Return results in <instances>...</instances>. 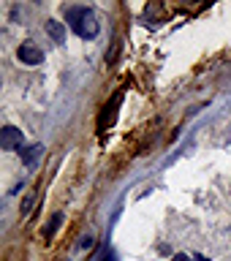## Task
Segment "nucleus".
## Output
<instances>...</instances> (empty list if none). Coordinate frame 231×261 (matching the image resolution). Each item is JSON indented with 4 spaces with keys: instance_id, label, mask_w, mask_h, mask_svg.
<instances>
[{
    "instance_id": "nucleus-8",
    "label": "nucleus",
    "mask_w": 231,
    "mask_h": 261,
    "mask_svg": "<svg viewBox=\"0 0 231 261\" xmlns=\"http://www.w3.org/2000/svg\"><path fill=\"white\" fill-rule=\"evenodd\" d=\"M193 261H210V258H207V256H196Z\"/></svg>"
},
{
    "instance_id": "nucleus-3",
    "label": "nucleus",
    "mask_w": 231,
    "mask_h": 261,
    "mask_svg": "<svg viewBox=\"0 0 231 261\" xmlns=\"http://www.w3.org/2000/svg\"><path fill=\"white\" fill-rule=\"evenodd\" d=\"M19 60L28 63V65H38L41 60H44V52H41L36 44H30V41H28V44L19 46Z\"/></svg>"
},
{
    "instance_id": "nucleus-5",
    "label": "nucleus",
    "mask_w": 231,
    "mask_h": 261,
    "mask_svg": "<svg viewBox=\"0 0 231 261\" xmlns=\"http://www.w3.org/2000/svg\"><path fill=\"white\" fill-rule=\"evenodd\" d=\"M41 152H44V144H30L28 150L22 152V161L28 163V166H36V161H38Z\"/></svg>"
},
{
    "instance_id": "nucleus-1",
    "label": "nucleus",
    "mask_w": 231,
    "mask_h": 261,
    "mask_svg": "<svg viewBox=\"0 0 231 261\" xmlns=\"http://www.w3.org/2000/svg\"><path fill=\"white\" fill-rule=\"evenodd\" d=\"M65 22L71 24V30L76 33L79 38H95L98 36V22H95V14L85 6H73L65 11Z\"/></svg>"
},
{
    "instance_id": "nucleus-2",
    "label": "nucleus",
    "mask_w": 231,
    "mask_h": 261,
    "mask_svg": "<svg viewBox=\"0 0 231 261\" xmlns=\"http://www.w3.org/2000/svg\"><path fill=\"white\" fill-rule=\"evenodd\" d=\"M0 147L3 150H14V147H22V130L14 125H6L0 130Z\"/></svg>"
},
{
    "instance_id": "nucleus-4",
    "label": "nucleus",
    "mask_w": 231,
    "mask_h": 261,
    "mask_svg": "<svg viewBox=\"0 0 231 261\" xmlns=\"http://www.w3.org/2000/svg\"><path fill=\"white\" fill-rule=\"evenodd\" d=\"M46 33L52 36V41H55V44H65V28H63L60 22L49 19V22H46Z\"/></svg>"
},
{
    "instance_id": "nucleus-9",
    "label": "nucleus",
    "mask_w": 231,
    "mask_h": 261,
    "mask_svg": "<svg viewBox=\"0 0 231 261\" xmlns=\"http://www.w3.org/2000/svg\"><path fill=\"white\" fill-rule=\"evenodd\" d=\"M104 261H117V258H114V256H112V253H109V256H106Z\"/></svg>"
},
{
    "instance_id": "nucleus-6",
    "label": "nucleus",
    "mask_w": 231,
    "mask_h": 261,
    "mask_svg": "<svg viewBox=\"0 0 231 261\" xmlns=\"http://www.w3.org/2000/svg\"><path fill=\"white\" fill-rule=\"evenodd\" d=\"M60 218H63V215H52V220H49V226L44 228V237H52V234H55V228L60 226Z\"/></svg>"
},
{
    "instance_id": "nucleus-7",
    "label": "nucleus",
    "mask_w": 231,
    "mask_h": 261,
    "mask_svg": "<svg viewBox=\"0 0 231 261\" xmlns=\"http://www.w3.org/2000/svg\"><path fill=\"white\" fill-rule=\"evenodd\" d=\"M171 261H191V258H188V256H185V253H177V256H174V258H171Z\"/></svg>"
}]
</instances>
